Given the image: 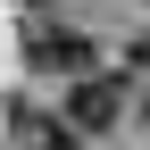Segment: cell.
Masks as SVG:
<instances>
[{
	"label": "cell",
	"mask_w": 150,
	"mask_h": 150,
	"mask_svg": "<svg viewBox=\"0 0 150 150\" xmlns=\"http://www.w3.org/2000/svg\"><path fill=\"white\" fill-rule=\"evenodd\" d=\"M8 125H17V142H25V150H75V142H67V125H42L33 108H17Z\"/></svg>",
	"instance_id": "cell-3"
},
{
	"label": "cell",
	"mask_w": 150,
	"mask_h": 150,
	"mask_svg": "<svg viewBox=\"0 0 150 150\" xmlns=\"http://www.w3.org/2000/svg\"><path fill=\"white\" fill-rule=\"evenodd\" d=\"M25 67H42V75H83V67H92V33H83V25H33V33H25Z\"/></svg>",
	"instance_id": "cell-2"
},
{
	"label": "cell",
	"mask_w": 150,
	"mask_h": 150,
	"mask_svg": "<svg viewBox=\"0 0 150 150\" xmlns=\"http://www.w3.org/2000/svg\"><path fill=\"white\" fill-rule=\"evenodd\" d=\"M117 117H125V83L83 67V75H75V92H67V125H75V134H108Z\"/></svg>",
	"instance_id": "cell-1"
}]
</instances>
